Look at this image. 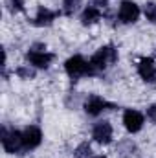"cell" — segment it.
Returning a JSON list of instances; mask_svg holds the SVG:
<instances>
[{"label":"cell","instance_id":"obj_1","mask_svg":"<svg viewBox=\"0 0 156 158\" xmlns=\"http://www.w3.org/2000/svg\"><path fill=\"white\" fill-rule=\"evenodd\" d=\"M117 61V50L114 46H103L101 50H97L92 57H90V68H92V72H94V76L96 74H99V72H103V70H107L109 66H112L114 63Z\"/></svg>","mask_w":156,"mask_h":158},{"label":"cell","instance_id":"obj_2","mask_svg":"<svg viewBox=\"0 0 156 158\" xmlns=\"http://www.w3.org/2000/svg\"><path fill=\"white\" fill-rule=\"evenodd\" d=\"M64 70H66V74L70 76L72 81H77V79L83 77V76H94V72H92V68H90V63L84 61V57H81V55L70 57V59L64 63Z\"/></svg>","mask_w":156,"mask_h":158},{"label":"cell","instance_id":"obj_3","mask_svg":"<svg viewBox=\"0 0 156 158\" xmlns=\"http://www.w3.org/2000/svg\"><path fill=\"white\" fill-rule=\"evenodd\" d=\"M0 140H2V147L6 153H20L24 151V145H22V132L15 131V129H7V127H2V134H0Z\"/></svg>","mask_w":156,"mask_h":158},{"label":"cell","instance_id":"obj_4","mask_svg":"<svg viewBox=\"0 0 156 158\" xmlns=\"http://www.w3.org/2000/svg\"><path fill=\"white\" fill-rule=\"evenodd\" d=\"M53 57L55 55L50 53V52H46V46H42V44H33L30 48V52L26 53L28 63L33 64L35 68H48L50 63L53 61Z\"/></svg>","mask_w":156,"mask_h":158},{"label":"cell","instance_id":"obj_5","mask_svg":"<svg viewBox=\"0 0 156 158\" xmlns=\"http://www.w3.org/2000/svg\"><path fill=\"white\" fill-rule=\"evenodd\" d=\"M140 17V7L132 2V0H123L119 4V11H117V19L123 24H132L136 22Z\"/></svg>","mask_w":156,"mask_h":158},{"label":"cell","instance_id":"obj_6","mask_svg":"<svg viewBox=\"0 0 156 158\" xmlns=\"http://www.w3.org/2000/svg\"><path fill=\"white\" fill-rule=\"evenodd\" d=\"M40 142H42V132H40L39 127L30 125V127L22 132V145H24V151H31V149L39 147Z\"/></svg>","mask_w":156,"mask_h":158},{"label":"cell","instance_id":"obj_7","mask_svg":"<svg viewBox=\"0 0 156 158\" xmlns=\"http://www.w3.org/2000/svg\"><path fill=\"white\" fill-rule=\"evenodd\" d=\"M92 138H94L97 143H101V145L110 143V142H112V125H110L109 121H99V123H96L94 129H92Z\"/></svg>","mask_w":156,"mask_h":158},{"label":"cell","instance_id":"obj_8","mask_svg":"<svg viewBox=\"0 0 156 158\" xmlns=\"http://www.w3.org/2000/svg\"><path fill=\"white\" fill-rule=\"evenodd\" d=\"M109 109H114V105L109 103V101H105L99 96H90L86 99V103H84V110L90 116H97V114H101L103 110H109Z\"/></svg>","mask_w":156,"mask_h":158},{"label":"cell","instance_id":"obj_9","mask_svg":"<svg viewBox=\"0 0 156 158\" xmlns=\"http://www.w3.org/2000/svg\"><path fill=\"white\" fill-rule=\"evenodd\" d=\"M143 121H145L143 114L138 112V110L129 109V110H125V114H123V123H125V129H127L129 132H138V131H142Z\"/></svg>","mask_w":156,"mask_h":158},{"label":"cell","instance_id":"obj_10","mask_svg":"<svg viewBox=\"0 0 156 158\" xmlns=\"http://www.w3.org/2000/svg\"><path fill=\"white\" fill-rule=\"evenodd\" d=\"M138 74H140V77L143 79V81H147V83H154V81H156L154 59H151V57L142 59V61H140V64H138Z\"/></svg>","mask_w":156,"mask_h":158},{"label":"cell","instance_id":"obj_11","mask_svg":"<svg viewBox=\"0 0 156 158\" xmlns=\"http://www.w3.org/2000/svg\"><path fill=\"white\" fill-rule=\"evenodd\" d=\"M59 15V11H51V9H48V7H44V6H40L39 11H37V17L31 20V24L33 26H50L53 20H55V17Z\"/></svg>","mask_w":156,"mask_h":158},{"label":"cell","instance_id":"obj_12","mask_svg":"<svg viewBox=\"0 0 156 158\" xmlns=\"http://www.w3.org/2000/svg\"><path fill=\"white\" fill-rule=\"evenodd\" d=\"M99 19H101V9L96 7V6H88V7L83 11V15H81L83 26H92V24H96Z\"/></svg>","mask_w":156,"mask_h":158},{"label":"cell","instance_id":"obj_13","mask_svg":"<svg viewBox=\"0 0 156 158\" xmlns=\"http://www.w3.org/2000/svg\"><path fill=\"white\" fill-rule=\"evenodd\" d=\"M63 6H64L63 7V13L64 15H74L79 9V6H81V0H64Z\"/></svg>","mask_w":156,"mask_h":158},{"label":"cell","instance_id":"obj_14","mask_svg":"<svg viewBox=\"0 0 156 158\" xmlns=\"http://www.w3.org/2000/svg\"><path fill=\"white\" fill-rule=\"evenodd\" d=\"M143 11H145L147 20H151V22L156 24V2H147L145 7H143Z\"/></svg>","mask_w":156,"mask_h":158},{"label":"cell","instance_id":"obj_15","mask_svg":"<svg viewBox=\"0 0 156 158\" xmlns=\"http://www.w3.org/2000/svg\"><path fill=\"white\" fill-rule=\"evenodd\" d=\"M6 6L11 13H20L24 9V0H6Z\"/></svg>","mask_w":156,"mask_h":158},{"label":"cell","instance_id":"obj_16","mask_svg":"<svg viewBox=\"0 0 156 158\" xmlns=\"http://www.w3.org/2000/svg\"><path fill=\"white\" fill-rule=\"evenodd\" d=\"M17 76L22 79H33L35 77V70H31L30 66H20V68H17Z\"/></svg>","mask_w":156,"mask_h":158},{"label":"cell","instance_id":"obj_17","mask_svg":"<svg viewBox=\"0 0 156 158\" xmlns=\"http://www.w3.org/2000/svg\"><path fill=\"white\" fill-rule=\"evenodd\" d=\"M90 153H92V151H90V145L84 142V143H81L77 149H76V158H88Z\"/></svg>","mask_w":156,"mask_h":158},{"label":"cell","instance_id":"obj_18","mask_svg":"<svg viewBox=\"0 0 156 158\" xmlns=\"http://www.w3.org/2000/svg\"><path fill=\"white\" fill-rule=\"evenodd\" d=\"M147 118L156 123V105H151V107L147 109Z\"/></svg>","mask_w":156,"mask_h":158},{"label":"cell","instance_id":"obj_19","mask_svg":"<svg viewBox=\"0 0 156 158\" xmlns=\"http://www.w3.org/2000/svg\"><path fill=\"white\" fill-rule=\"evenodd\" d=\"M96 6H107V0H94Z\"/></svg>","mask_w":156,"mask_h":158},{"label":"cell","instance_id":"obj_20","mask_svg":"<svg viewBox=\"0 0 156 158\" xmlns=\"http://www.w3.org/2000/svg\"><path fill=\"white\" fill-rule=\"evenodd\" d=\"M92 158H105V156H103V155H99V156H92Z\"/></svg>","mask_w":156,"mask_h":158}]
</instances>
